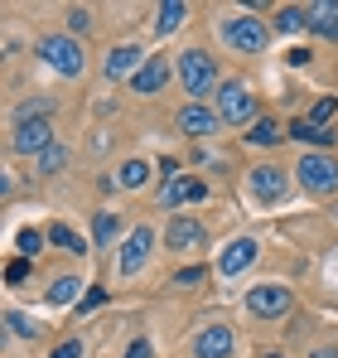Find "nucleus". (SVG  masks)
<instances>
[{"label": "nucleus", "instance_id": "1", "mask_svg": "<svg viewBox=\"0 0 338 358\" xmlns=\"http://www.w3.org/2000/svg\"><path fill=\"white\" fill-rule=\"evenodd\" d=\"M213 112H218V121H227V126H247V121L256 126V97H251L247 83L232 78V83L218 87V107H213Z\"/></svg>", "mask_w": 338, "mask_h": 358}, {"label": "nucleus", "instance_id": "2", "mask_svg": "<svg viewBox=\"0 0 338 358\" xmlns=\"http://www.w3.org/2000/svg\"><path fill=\"white\" fill-rule=\"evenodd\" d=\"M218 34H223V44H232V49H242V54H261L266 49V20H256V15H232V20H223L218 24Z\"/></svg>", "mask_w": 338, "mask_h": 358}, {"label": "nucleus", "instance_id": "3", "mask_svg": "<svg viewBox=\"0 0 338 358\" xmlns=\"http://www.w3.org/2000/svg\"><path fill=\"white\" fill-rule=\"evenodd\" d=\"M179 78H184L189 97H203V92L223 87V83H218V63L208 59L203 49H189V54H179Z\"/></svg>", "mask_w": 338, "mask_h": 358}, {"label": "nucleus", "instance_id": "4", "mask_svg": "<svg viewBox=\"0 0 338 358\" xmlns=\"http://www.w3.org/2000/svg\"><path fill=\"white\" fill-rule=\"evenodd\" d=\"M49 145H54L49 117H20L15 121V136H10V150H15V155H44Z\"/></svg>", "mask_w": 338, "mask_h": 358}, {"label": "nucleus", "instance_id": "5", "mask_svg": "<svg viewBox=\"0 0 338 358\" xmlns=\"http://www.w3.org/2000/svg\"><path fill=\"white\" fill-rule=\"evenodd\" d=\"M295 175H300V184L309 194H334L338 189V160L334 155H300Z\"/></svg>", "mask_w": 338, "mask_h": 358}, {"label": "nucleus", "instance_id": "6", "mask_svg": "<svg viewBox=\"0 0 338 358\" xmlns=\"http://www.w3.org/2000/svg\"><path fill=\"white\" fill-rule=\"evenodd\" d=\"M39 59L49 63L54 73H63V78H78V73H82V49H78L68 34H49V39H39Z\"/></svg>", "mask_w": 338, "mask_h": 358}, {"label": "nucleus", "instance_id": "7", "mask_svg": "<svg viewBox=\"0 0 338 358\" xmlns=\"http://www.w3.org/2000/svg\"><path fill=\"white\" fill-rule=\"evenodd\" d=\"M247 310H251V315H261V320L290 315V291H285V286H276V281L251 286V291H247Z\"/></svg>", "mask_w": 338, "mask_h": 358}, {"label": "nucleus", "instance_id": "8", "mask_svg": "<svg viewBox=\"0 0 338 358\" xmlns=\"http://www.w3.org/2000/svg\"><path fill=\"white\" fill-rule=\"evenodd\" d=\"M208 189H203V179H189V175H169L165 184H160V208H174V203H198Z\"/></svg>", "mask_w": 338, "mask_h": 358}, {"label": "nucleus", "instance_id": "9", "mask_svg": "<svg viewBox=\"0 0 338 358\" xmlns=\"http://www.w3.org/2000/svg\"><path fill=\"white\" fill-rule=\"evenodd\" d=\"M256 238H237V242H227L223 252H218V276H237V271H247L251 262H256Z\"/></svg>", "mask_w": 338, "mask_h": 358}, {"label": "nucleus", "instance_id": "10", "mask_svg": "<svg viewBox=\"0 0 338 358\" xmlns=\"http://www.w3.org/2000/svg\"><path fill=\"white\" fill-rule=\"evenodd\" d=\"M179 131H184V136H213V131H218V126H223V121H218V112H213V107H203V102H189V107H179Z\"/></svg>", "mask_w": 338, "mask_h": 358}, {"label": "nucleus", "instance_id": "11", "mask_svg": "<svg viewBox=\"0 0 338 358\" xmlns=\"http://www.w3.org/2000/svg\"><path fill=\"white\" fill-rule=\"evenodd\" d=\"M285 189H290V184H285V170H276V165H256V170H251V194H256L261 203H281Z\"/></svg>", "mask_w": 338, "mask_h": 358}, {"label": "nucleus", "instance_id": "12", "mask_svg": "<svg viewBox=\"0 0 338 358\" xmlns=\"http://www.w3.org/2000/svg\"><path fill=\"white\" fill-rule=\"evenodd\" d=\"M150 247H155V233H150V228H135V233L126 238V247H121V276H135V271L145 266Z\"/></svg>", "mask_w": 338, "mask_h": 358}, {"label": "nucleus", "instance_id": "13", "mask_svg": "<svg viewBox=\"0 0 338 358\" xmlns=\"http://www.w3.org/2000/svg\"><path fill=\"white\" fill-rule=\"evenodd\" d=\"M232 354V329L227 324H203L193 339V358H227Z\"/></svg>", "mask_w": 338, "mask_h": 358}, {"label": "nucleus", "instance_id": "14", "mask_svg": "<svg viewBox=\"0 0 338 358\" xmlns=\"http://www.w3.org/2000/svg\"><path fill=\"white\" fill-rule=\"evenodd\" d=\"M165 242L174 247V252L203 247V223H198V218H189V213H174V218H169V233H165Z\"/></svg>", "mask_w": 338, "mask_h": 358}, {"label": "nucleus", "instance_id": "15", "mask_svg": "<svg viewBox=\"0 0 338 358\" xmlns=\"http://www.w3.org/2000/svg\"><path fill=\"white\" fill-rule=\"evenodd\" d=\"M140 68H145V54H140L135 44H121V49H112V54H107V63H102V73H107V78H126V73L135 78Z\"/></svg>", "mask_w": 338, "mask_h": 358}, {"label": "nucleus", "instance_id": "16", "mask_svg": "<svg viewBox=\"0 0 338 358\" xmlns=\"http://www.w3.org/2000/svg\"><path fill=\"white\" fill-rule=\"evenodd\" d=\"M304 15H309V29L314 34L338 39V0H314V5H304Z\"/></svg>", "mask_w": 338, "mask_h": 358}, {"label": "nucleus", "instance_id": "17", "mask_svg": "<svg viewBox=\"0 0 338 358\" xmlns=\"http://www.w3.org/2000/svg\"><path fill=\"white\" fill-rule=\"evenodd\" d=\"M165 83H169V63L155 59V54H150V59H145V68L131 78V87H135V92H160Z\"/></svg>", "mask_w": 338, "mask_h": 358}, {"label": "nucleus", "instance_id": "18", "mask_svg": "<svg viewBox=\"0 0 338 358\" xmlns=\"http://www.w3.org/2000/svg\"><path fill=\"white\" fill-rule=\"evenodd\" d=\"M290 136H295V141H304V145H334V141H338V131H329V126H309L304 117L290 126Z\"/></svg>", "mask_w": 338, "mask_h": 358}, {"label": "nucleus", "instance_id": "19", "mask_svg": "<svg viewBox=\"0 0 338 358\" xmlns=\"http://www.w3.org/2000/svg\"><path fill=\"white\" fill-rule=\"evenodd\" d=\"M184 15H189V5H184V0H165V5L155 10V29H160V34H174V29L184 24Z\"/></svg>", "mask_w": 338, "mask_h": 358}, {"label": "nucleus", "instance_id": "20", "mask_svg": "<svg viewBox=\"0 0 338 358\" xmlns=\"http://www.w3.org/2000/svg\"><path fill=\"white\" fill-rule=\"evenodd\" d=\"M116 233H121V218H116V213H97V218H92V242H97V247H112Z\"/></svg>", "mask_w": 338, "mask_h": 358}, {"label": "nucleus", "instance_id": "21", "mask_svg": "<svg viewBox=\"0 0 338 358\" xmlns=\"http://www.w3.org/2000/svg\"><path fill=\"white\" fill-rule=\"evenodd\" d=\"M78 291H87L78 276H58L54 286H49V305H73V300H78Z\"/></svg>", "mask_w": 338, "mask_h": 358}, {"label": "nucleus", "instance_id": "22", "mask_svg": "<svg viewBox=\"0 0 338 358\" xmlns=\"http://www.w3.org/2000/svg\"><path fill=\"white\" fill-rule=\"evenodd\" d=\"M247 141H251V145H281L285 136H281V126H276L271 117H261L251 131H247Z\"/></svg>", "mask_w": 338, "mask_h": 358}, {"label": "nucleus", "instance_id": "23", "mask_svg": "<svg viewBox=\"0 0 338 358\" xmlns=\"http://www.w3.org/2000/svg\"><path fill=\"white\" fill-rule=\"evenodd\" d=\"M5 324H10L20 339H39V334H44V324H39V320H29V315H20V310H5Z\"/></svg>", "mask_w": 338, "mask_h": 358}, {"label": "nucleus", "instance_id": "24", "mask_svg": "<svg viewBox=\"0 0 338 358\" xmlns=\"http://www.w3.org/2000/svg\"><path fill=\"white\" fill-rule=\"evenodd\" d=\"M145 179H150V165H145V160H126L121 175H116V184H121V189H140Z\"/></svg>", "mask_w": 338, "mask_h": 358}, {"label": "nucleus", "instance_id": "25", "mask_svg": "<svg viewBox=\"0 0 338 358\" xmlns=\"http://www.w3.org/2000/svg\"><path fill=\"white\" fill-rule=\"evenodd\" d=\"M276 29H281V34H295V29H309V15H304L300 5H285L281 15H276Z\"/></svg>", "mask_w": 338, "mask_h": 358}, {"label": "nucleus", "instance_id": "26", "mask_svg": "<svg viewBox=\"0 0 338 358\" xmlns=\"http://www.w3.org/2000/svg\"><path fill=\"white\" fill-rule=\"evenodd\" d=\"M49 242H54V247H68V252H87V242L78 238L68 223H54V228H49Z\"/></svg>", "mask_w": 338, "mask_h": 358}, {"label": "nucleus", "instance_id": "27", "mask_svg": "<svg viewBox=\"0 0 338 358\" xmlns=\"http://www.w3.org/2000/svg\"><path fill=\"white\" fill-rule=\"evenodd\" d=\"M63 165H68V150H63V145H49V150L39 155V175H58Z\"/></svg>", "mask_w": 338, "mask_h": 358}, {"label": "nucleus", "instance_id": "28", "mask_svg": "<svg viewBox=\"0 0 338 358\" xmlns=\"http://www.w3.org/2000/svg\"><path fill=\"white\" fill-rule=\"evenodd\" d=\"M44 238H49V233H39V228H20V257H29V262H34V252H39V247H44Z\"/></svg>", "mask_w": 338, "mask_h": 358}, {"label": "nucleus", "instance_id": "29", "mask_svg": "<svg viewBox=\"0 0 338 358\" xmlns=\"http://www.w3.org/2000/svg\"><path fill=\"white\" fill-rule=\"evenodd\" d=\"M334 112H338V97H319V102H314V112H309L304 121H309V126H324Z\"/></svg>", "mask_w": 338, "mask_h": 358}, {"label": "nucleus", "instance_id": "30", "mask_svg": "<svg viewBox=\"0 0 338 358\" xmlns=\"http://www.w3.org/2000/svg\"><path fill=\"white\" fill-rule=\"evenodd\" d=\"M24 276H29V257H15V262L5 266V281H10V286H20Z\"/></svg>", "mask_w": 338, "mask_h": 358}, {"label": "nucleus", "instance_id": "31", "mask_svg": "<svg viewBox=\"0 0 338 358\" xmlns=\"http://www.w3.org/2000/svg\"><path fill=\"white\" fill-rule=\"evenodd\" d=\"M87 24H92V10L87 5H73L68 10V29H87Z\"/></svg>", "mask_w": 338, "mask_h": 358}, {"label": "nucleus", "instance_id": "32", "mask_svg": "<svg viewBox=\"0 0 338 358\" xmlns=\"http://www.w3.org/2000/svg\"><path fill=\"white\" fill-rule=\"evenodd\" d=\"M102 300H107V291H102V286H87V296L78 300V310H97Z\"/></svg>", "mask_w": 338, "mask_h": 358}, {"label": "nucleus", "instance_id": "33", "mask_svg": "<svg viewBox=\"0 0 338 358\" xmlns=\"http://www.w3.org/2000/svg\"><path fill=\"white\" fill-rule=\"evenodd\" d=\"M203 281V266H184L179 276H174V286H198Z\"/></svg>", "mask_w": 338, "mask_h": 358}, {"label": "nucleus", "instance_id": "34", "mask_svg": "<svg viewBox=\"0 0 338 358\" xmlns=\"http://www.w3.org/2000/svg\"><path fill=\"white\" fill-rule=\"evenodd\" d=\"M49 358H82V344H78V339H63V344H58Z\"/></svg>", "mask_w": 338, "mask_h": 358}, {"label": "nucleus", "instance_id": "35", "mask_svg": "<svg viewBox=\"0 0 338 358\" xmlns=\"http://www.w3.org/2000/svg\"><path fill=\"white\" fill-rule=\"evenodd\" d=\"M285 63H290V68H304V63H309V49H290Z\"/></svg>", "mask_w": 338, "mask_h": 358}, {"label": "nucleus", "instance_id": "36", "mask_svg": "<svg viewBox=\"0 0 338 358\" xmlns=\"http://www.w3.org/2000/svg\"><path fill=\"white\" fill-rule=\"evenodd\" d=\"M126 358H150V339H135V344L126 349Z\"/></svg>", "mask_w": 338, "mask_h": 358}, {"label": "nucleus", "instance_id": "37", "mask_svg": "<svg viewBox=\"0 0 338 358\" xmlns=\"http://www.w3.org/2000/svg\"><path fill=\"white\" fill-rule=\"evenodd\" d=\"M314 358H338V349H314Z\"/></svg>", "mask_w": 338, "mask_h": 358}, {"label": "nucleus", "instance_id": "38", "mask_svg": "<svg viewBox=\"0 0 338 358\" xmlns=\"http://www.w3.org/2000/svg\"><path fill=\"white\" fill-rule=\"evenodd\" d=\"M266 358H285V354H266Z\"/></svg>", "mask_w": 338, "mask_h": 358}]
</instances>
